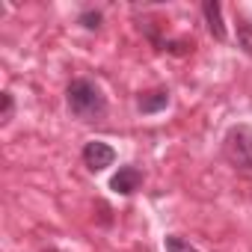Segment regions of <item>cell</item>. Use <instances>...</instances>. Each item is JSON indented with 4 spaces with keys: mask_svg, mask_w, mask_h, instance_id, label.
<instances>
[{
    "mask_svg": "<svg viewBox=\"0 0 252 252\" xmlns=\"http://www.w3.org/2000/svg\"><path fill=\"white\" fill-rule=\"evenodd\" d=\"M163 243H166V252H199L190 240H184V237H178V234H169Z\"/></svg>",
    "mask_w": 252,
    "mask_h": 252,
    "instance_id": "7",
    "label": "cell"
},
{
    "mask_svg": "<svg viewBox=\"0 0 252 252\" xmlns=\"http://www.w3.org/2000/svg\"><path fill=\"white\" fill-rule=\"evenodd\" d=\"M202 12H205V21H208V30L217 42H225L228 33H225V24H222V6L217 0H205L202 3Z\"/></svg>",
    "mask_w": 252,
    "mask_h": 252,
    "instance_id": "5",
    "label": "cell"
},
{
    "mask_svg": "<svg viewBox=\"0 0 252 252\" xmlns=\"http://www.w3.org/2000/svg\"><path fill=\"white\" fill-rule=\"evenodd\" d=\"M222 152H225L231 166H237L243 172H252V128H246V125L231 128L222 140Z\"/></svg>",
    "mask_w": 252,
    "mask_h": 252,
    "instance_id": "2",
    "label": "cell"
},
{
    "mask_svg": "<svg viewBox=\"0 0 252 252\" xmlns=\"http://www.w3.org/2000/svg\"><path fill=\"white\" fill-rule=\"evenodd\" d=\"M83 163L92 172H101V169H107V166L116 163V149L107 146V143H101V140H92V143L83 146Z\"/></svg>",
    "mask_w": 252,
    "mask_h": 252,
    "instance_id": "3",
    "label": "cell"
},
{
    "mask_svg": "<svg viewBox=\"0 0 252 252\" xmlns=\"http://www.w3.org/2000/svg\"><path fill=\"white\" fill-rule=\"evenodd\" d=\"M140 184H143V172H140L137 166H119V172H116L113 181H110V187H113L116 193H122V196L137 193Z\"/></svg>",
    "mask_w": 252,
    "mask_h": 252,
    "instance_id": "4",
    "label": "cell"
},
{
    "mask_svg": "<svg viewBox=\"0 0 252 252\" xmlns=\"http://www.w3.org/2000/svg\"><path fill=\"white\" fill-rule=\"evenodd\" d=\"M0 101H3V110H0V122H9V119H12V110H15V98H12V92H3V95H0Z\"/></svg>",
    "mask_w": 252,
    "mask_h": 252,
    "instance_id": "9",
    "label": "cell"
},
{
    "mask_svg": "<svg viewBox=\"0 0 252 252\" xmlns=\"http://www.w3.org/2000/svg\"><path fill=\"white\" fill-rule=\"evenodd\" d=\"M65 101L74 119L80 122H98L107 113V98L101 92V86L89 77H74L65 89Z\"/></svg>",
    "mask_w": 252,
    "mask_h": 252,
    "instance_id": "1",
    "label": "cell"
},
{
    "mask_svg": "<svg viewBox=\"0 0 252 252\" xmlns=\"http://www.w3.org/2000/svg\"><path fill=\"white\" fill-rule=\"evenodd\" d=\"M48 252H60V249H48Z\"/></svg>",
    "mask_w": 252,
    "mask_h": 252,
    "instance_id": "10",
    "label": "cell"
},
{
    "mask_svg": "<svg viewBox=\"0 0 252 252\" xmlns=\"http://www.w3.org/2000/svg\"><path fill=\"white\" fill-rule=\"evenodd\" d=\"M137 107H140V113H146V116H152V113H160V110H166V107H169V92H166V89L146 92V95H140Z\"/></svg>",
    "mask_w": 252,
    "mask_h": 252,
    "instance_id": "6",
    "label": "cell"
},
{
    "mask_svg": "<svg viewBox=\"0 0 252 252\" xmlns=\"http://www.w3.org/2000/svg\"><path fill=\"white\" fill-rule=\"evenodd\" d=\"M86 30H98L101 27V12L98 9H86V12H80V18H77Z\"/></svg>",
    "mask_w": 252,
    "mask_h": 252,
    "instance_id": "8",
    "label": "cell"
}]
</instances>
